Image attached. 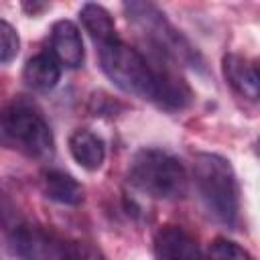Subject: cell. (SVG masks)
<instances>
[{
    "label": "cell",
    "instance_id": "obj_1",
    "mask_svg": "<svg viewBox=\"0 0 260 260\" xmlns=\"http://www.w3.org/2000/svg\"><path fill=\"white\" fill-rule=\"evenodd\" d=\"M193 181L207 215L223 225H234L240 209V189L228 158L199 152L193 160Z\"/></svg>",
    "mask_w": 260,
    "mask_h": 260
},
{
    "label": "cell",
    "instance_id": "obj_2",
    "mask_svg": "<svg viewBox=\"0 0 260 260\" xmlns=\"http://www.w3.org/2000/svg\"><path fill=\"white\" fill-rule=\"evenodd\" d=\"M128 183L154 199H179L189 189V177L181 160L160 148H140L132 156Z\"/></svg>",
    "mask_w": 260,
    "mask_h": 260
},
{
    "label": "cell",
    "instance_id": "obj_3",
    "mask_svg": "<svg viewBox=\"0 0 260 260\" xmlns=\"http://www.w3.org/2000/svg\"><path fill=\"white\" fill-rule=\"evenodd\" d=\"M102 71L122 91L150 100L156 98V65L150 63L138 49L116 39L98 49Z\"/></svg>",
    "mask_w": 260,
    "mask_h": 260
},
{
    "label": "cell",
    "instance_id": "obj_4",
    "mask_svg": "<svg viewBox=\"0 0 260 260\" xmlns=\"http://www.w3.org/2000/svg\"><path fill=\"white\" fill-rule=\"evenodd\" d=\"M4 140L30 158H47L55 150L53 132L47 120L28 104L12 102L2 114Z\"/></svg>",
    "mask_w": 260,
    "mask_h": 260
},
{
    "label": "cell",
    "instance_id": "obj_5",
    "mask_svg": "<svg viewBox=\"0 0 260 260\" xmlns=\"http://www.w3.org/2000/svg\"><path fill=\"white\" fill-rule=\"evenodd\" d=\"M124 10L128 18L150 39L156 51H160L167 57H173L177 61H183L187 65L199 67L201 57L193 49V45L165 18V12H160L150 2H126Z\"/></svg>",
    "mask_w": 260,
    "mask_h": 260
},
{
    "label": "cell",
    "instance_id": "obj_6",
    "mask_svg": "<svg viewBox=\"0 0 260 260\" xmlns=\"http://www.w3.org/2000/svg\"><path fill=\"white\" fill-rule=\"evenodd\" d=\"M10 248L20 260H61V244L30 223H20L12 230Z\"/></svg>",
    "mask_w": 260,
    "mask_h": 260
},
{
    "label": "cell",
    "instance_id": "obj_7",
    "mask_svg": "<svg viewBox=\"0 0 260 260\" xmlns=\"http://www.w3.org/2000/svg\"><path fill=\"white\" fill-rule=\"evenodd\" d=\"M156 260H207L191 234L179 225H162L152 240Z\"/></svg>",
    "mask_w": 260,
    "mask_h": 260
},
{
    "label": "cell",
    "instance_id": "obj_8",
    "mask_svg": "<svg viewBox=\"0 0 260 260\" xmlns=\"http://www.w3.org/2000/svg\"><path fill=\"white\" fill-rule=\"evenodd\" d=\"M51 51L55 59L65 67H79L83 63L85 51L79 28L71 20H57L51 28Z\"/></svg>",
    "mask_w": 260,
    "mask_h": 260
},
{
    "label": "cell",
    "instance_id": "obj_9",
    "mask_svg": "<svg viewBox=\"0 0 260 260\" xmlns=\"http://www.w3.org/2000/svg\"><path fill=\"white\" fill-rule=\"evenodd\" d=\"M193 91L183 77H179L167 65H156V98L154 104L173 112L183 110L191 104Z\"/></svg>",
    "mask_w": 260,
    "mask_h": 260
},
{
    "label": "cell",
    "instance_id": "obj_10",
    "mask_svg": "<svg viewBox=\"0 0 260 260\" xmlns=\"http://www.w3.org/2000/svg\"><path fill=\"white\" fill-rule=\"evenodd\" d=\"M223 67V75L228 79V83L244 98L248 100H260V77L256 73L254 63L246 61L240 55H225L221 61Z\"/></svg>",
    "mask_w": 260,
    "mask_h": 260
},
{
    "label": "cell",
    "instance_id": "obj_11",
    "mask_svg": "<svg viewBox=\"0 0 260 260\" xmlns=\"http://www.w3.org/2000/svg\"><path fill=\"white\" fill-rule=\"evenodd\" d=\"M67 144H69V152L73 160L85 171H98L104 165L106 146H104V140L95 132L87 128H77L71 132Z\"/></svg>",
    "mask_w": 260,
    "mask_h": 260
},
{
    "label": "cell",
    "instance_id": "obj_12",
    "mask_svg": "<svg viewBox=\"0 0 260 260\" xmlns=\"http://www.w3.org/2000/svg\"><path fill=\"white\" fill-rule=\"evenodd\" d=\"M41 185H43V193L51 199V201H57V203H63V205H79L83 201V187L81 183L61 171V169H49L43 173V179H41Z\"/></svg>",
    "mask_w": 260,
    "mask_h": 260
},
{
    "label": "cell",
    "instance_id": "obj_13",
    "mask_svg": "<svg viewBox=\"0 0 260 260\" xmlns=\"http://www.w3.org/2000/svg\"><path fill=\"white\" fill-rule=\"evenodd\" d=\"M61 77L59 61L53 53H39L30 57L22 69V81L35 91H49Z\"/></svg>",
    "mask_w": 260,
    "mask_h": 260
},
{
    "label": "cell",
    "instance_id": "obj_14",
    "mask_svg": "<svg viewBox=\"0 0 260 260\" xmlns=\"http://www.w3.org/2000/svg\"><path fill=\"white\" fill-rule=\"evenodd\" d=\"M79 18H81V24L83 28L89 32V37L93 39V43L98 47L110 43V41H116V26H114V20L110 16V12L100 6V4H93V2H87L81 6L79 10Z\"/></svg>",
    "mask_w": 260,
    "mask_h": 260
},
{
    "label": "cell",
    "instance_id": "obj_15",
    "mask_svg": "<svg viewBox=\"0 0 260 260\" xmlns=\"http://www.w3.org/2000/svg\"><path fill=\"white\" fill-rule=\"evenodd\" d=\"M207 260H254V258L238 242L228 238H215L209 244Z\"/></svg>",
    "mask_w": 260,
    "mask_h": 260
},
{
    "label": "cell",
    "instance_id": "obj_16",
    "mask_svg": "<svg viewBox=\"0 0 260 260\" xmlns=\"http://www.w3.org/2000/svg\"><path fill=\"white\" fill-rule=\"evenodd\" d=\"M61 260H106L104 252L83 240H69L61 244Z\"/></svg>",
    "mask_w": 260,
    "mask_h": 260
},
{
    "label": "cell",
    "instance_id": "obj_17",
    "mask_svg": "<svg viewBox=\"0 0 260 260\" xmlns=\"http://www.w3.org/2000/svg\"><path fill=\"white\" fill-rule=\"evenodd\" d=\"M18 47H20V41H18L16 30L6 20H2L0 22V61H2V65H8L18 55Z\"/></svg>",
    "mask_w": 260,
    "mask_h": 260
},
{
    "label": "cell",
    "instance_id": "obj_18",
    "mask_svg": "<svg viewBox=\"0 0 260 260\" xmlns=\"http://www.w3.org/2000/svg\"><path fill=\"white\" fill-rule=\"evenodd\" d=\"M254 67H256V73H258V77H260V61H254Z\"/></svg>",
    "mask_w": 260,
    "mask_h": 260
},
{
    "label": "cell",
    "instance_id": "obj_19",
    "mask_svg": "<svg viewBox=\"0 0 260 260\" xmlns=\"http://www.w3.org/2000/svg\"><path fill=\"white\" fill-rule=\"evenodd\" d=\"M256 152H258V156H260V140L256 142Z\"/></svg>",
    "mask_w": 260,
    "mask_h": 260
}]
</instances>
